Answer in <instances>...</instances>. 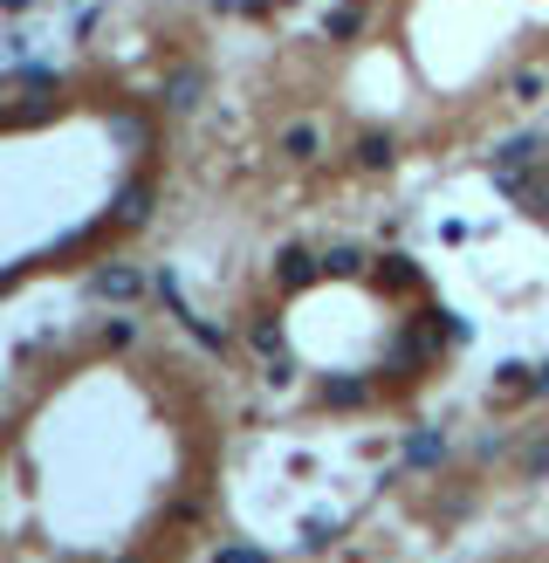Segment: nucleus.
<instances>
[{
	"label": "nucleus",
	"instance_id": "1",
	"mask_svg": "<svg viewBox=\"0 0 549 563\" xmlns=\"http://www.w3.org/2000/svg\"><path fill=\"white\" fill-rule=\"evenodd\" d=\"M282 151H289V159H317V124H289V131H282Z\"/></svg>",
	"mask_w": 549,
	"mask_h": 563
},
{
	"label": "nucleus",
	"instance_id": "2",
	"mask_svg": "<svg viewBox=\"0 0 549 563\" xmlns=\"http://www.w3.org/2000/svg\"><path fill=\"white\" fill-rule=\"evenodd\" d=\"M96 296H138V275H130V268H103L96 275Z\"/></svg>",
	"mask_w": 549,
	"mask_h": 563
},
{
	"label": "nucleus",
	"instance_id": "3",
	"mask_svg": "<svg viewBox=\"0 0 549 563\" xmlns=\"http://www.w3.org/2000/svg\"><path fill=\"white\" fill-rule=\"evenodd\" d=\"M494 159H502V165H529V159H536V138H508Z\"/></svg>",
	"mask_w": 549,
	"mask_h": 563
},
{
	"label": "nucleus",
	"instance_id": "4",
	"mask_svg": "<svg viewBox=\"0 0 549 563\" xmlns=\"http://www.w3.org/2000/svg\"><path fill=\"white\" fill-rule=\"evenodd\" d=\"M193 90H199V76L186 69V76H179V83H172V104H179V111H186V104H193Z\"/></svg>",
	"mask_w": 549,
	"mask_h": 563
},
{
	"label": "nucleus",
	"instance_id": "5",
	"mask_svg": "<svg viewBox=\"0 0 549 563\" xmlns=\"http://www.w3.org/2000/svg\"><path fill=\"white\" fill-rule=\"evenodd\" d=\"M357 151H364V165H385V159H391V145H385V138H364Z\"/></svg>",
	"mask_w": 549,
	"mask_h": 563
},
{
	"label": "nucleus",
	"instance_id": "6",
	"mask_svg": "<svg viewBox=\"0 0 549 563\" xmlns=\"http://www.w3.org/2000/svg\"><path fill=\"white\" fill-rule=\"evenodd\" d=\"M282 268H289V282H309V254L289 248V254H282Z\"/></svg>",
	"mask_w": 549,
	"mask_h": 563
},
{
	"label": "nucleus",
	"instance_id": "7",
	"mask_svg": "<svg viewBox=\"0 0 549 563\" xmlns=\"http://www.w3.org/2000/svg\"><path fill=\"white\" fill-rule=\"evenodd\" d=\"M412 460H420V468H426V460H439V440H433V433H420V440H412Z\"/></svg>",
	"mask_w": 549,
	"mask_h": 563
},
{
	"label": "nucleus",
	"instance_id": "8",
	"mask_svg": "<svg viewBox=\"0 0 549 563\" xmlns=\"http://www.w3.org/2000/svg\"><path fill=\"white\" fill-rule=\"evenodd\" d=\"M220 563H268L261 550H220Z\"/></svg>",
	"mask_w": 549,
	"mask_h": 563
},
{
	"label": "nucleus",
	"instance_id": "9",
	"mask_svg": "<svg viewBox=\"0 0 549 563\" xmlns=\"http://www.w3.org/2000/svg\"><path fill=\"white\" fill-rule=\"evenodd\" d=\"M536 386H542V392H549V365H542V371H536Z\"/></svg>",
	"mask_w": 549,
	"mask_h": 563
},
{
	"label": "nucleus",
	"instance_id": "10",
	"mask_svg": "<svg viewBox=\"0 0 549 563\" xmlns=\"http://www.w3.org/2000/svg\"><path fill=\"white\" fill-rule=\"evenodd\" d=\"M0 8H28V0H0Z\"/></svg>",
	"mask_w": 549,
	"mask_h": 563
}]
</instances>
